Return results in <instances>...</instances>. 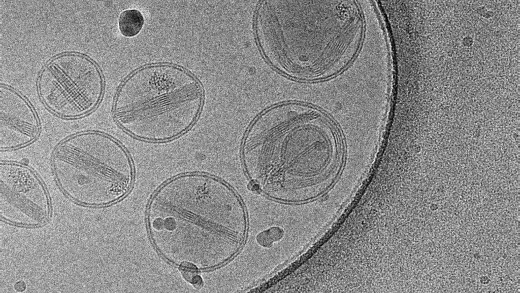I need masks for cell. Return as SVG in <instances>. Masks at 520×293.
Segmentation results:
<instances>
[{
  "label": "cell",
  "instance_id": "6da1fadb",
  "mask_svg": "<svg viewBox=\"0 0 520 293\" xmlns=\"http://www.w3.org/2000/svg\"><path fill=\"white\" fill-rule=\"evenodd\" d=\"M314 112L297 103L259 116L245 136L243 160L254 184L272 195L292 197L317 170Z\"/></svg>",
  "mask_w": 520,
  "mask_h": 293
},
{
  "label": "cell",
  "instance_id": "7a4b0ae2",
  "mask_svg": "<svg viewBox=\"0 0 520 293\" xmlns=\"http://www.w3.org/2000/svg\"><path fill=\"white\" fill-rule=\"evenodd\" d=\"M202 91L184 70L170 65L142 68L119 89L114 106L115 120L139 139L170 140L186 131L199 114Z\"/></svg>",
  "mask_w": 520,
  "mask_h": 293
},
{
  "label": "cell",
  "instance_id": "3957f363",
  "mask_svg": "<svg viewBox=\"0 0 520 293\" xmlns=\"http://www.w3.org/2000/svg\"><path fill=\"white\" fill-rule=\"evenodd\" d=\"M52 170L59 186L72 199L105 204L122 197L133 175L130 158L115 139L103 133L73 135L55 148Z\"/></svg>",
  "mask_w": 520,
  "mask_h": 293
},
{
  "label": "cell",
  "instance_id": "277c9868",
  "mask_svg": "<svg viewBox=\"0 0 520 293\" xmlns=\"http://www.w3.org/2000/svg\"><path fill=\"white\" fill-rule=\"evenodd\" d=\"M46 106L63 118L84 116L99 104L103 91L101 72L87 57L66 53L52 59L41 71L38 83Z\"/></svg>",
  "mask_w": 520,
  "mask_h": 293
},
{
  "label": "cell",
  "instance_id": "5b68a950",
  "mask_svg": "<svg viewBox=\"0 0 520 293\" xmlns=\"http://www.w3.org/2000/svg\"><path fill=\"white\" fill-rule=\"evenodd\" d=\"M40 130L39 120L29 103L12 89L0 88V149L10 150L32 142Z\"/></svg>",
  "mask_w": 520,
  "mask_h": 293
},
{
  "label": "cell",
  "instance_id": "8992f818",
  "mask_svg": "<svg viewBox=\"0 0 520 293\" xmlns=\"http://www.w3.org/2000/svg\"><path fill=\"white\" fill-rule=\"evenodd\" d=\"M144 23L142 14L136 10H128L123 12L119 19V27L121 33L127 37H132L139 33Z\"/></svg>",
  "mask_w": 520,
  "mask_h": 293
},
{
  "label": "cell",
  "instance_id": "52a82bcc",
  "mask_svg": "<svg viewBox=\"0 0 520 293\" xmlns=\"http://www.w3.org/2000/svg\"><path fill=\"white\" fill-rule=\"evenodd\" d=\"M179 270L184 278L192 283L196 288H199L202 284V280L198 275V270L193 264L184 262L179 266Z\"/></svg>",
  "mask_w": 520,
  "mask_h": 293
}]
</instances>
